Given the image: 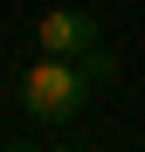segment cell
Returning <instances> with one entry per match:
<instances>
[{
  "instance_id": "obj_1",
  "label": "cell",
  "mask_w": 145,
  "mask_h": 152,
  "mask_svg": "<svg viewBox=\"0 0 145 152\" xmlns=\"http://www.w3.org/2000/svg\"><path fill=\"white\" fill-rule=\"evenodd\" d=\"M90 90H97V76H90L83 56H48L42 48V56L21 69V111L42 118V124H69L90 104Z\"/></svg>"
},
{
  "instance_id": "obj_2",
  "label": "cell",
  "mask_w": 145,
  "mask_h": 152,
  "mask_svg": "<svg viewBox=\"0 0 145 152\" xmlns=\"http://www.w3.org/2000/svg\"><path fill=\"white\" fill-rule=\"evenodd\" d=\"M35 48H48V56H90L97 48V14L90 7H48L35 21Z\"/></svg>"
}]
</instances>
